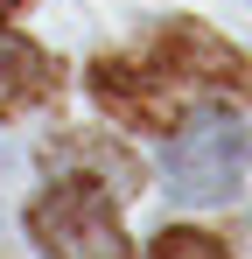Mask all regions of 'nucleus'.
<instances>
[{
    "instance_id": "nucleus-1",
    "label": "nucleus",
    "mask_w": 252,
    "mask_h": 259,
    "mask_svg": "<svg viewBox=\"0 0 252 259\" xmlns=\"http://www.w3.org/2000/svg\"><path fill=\"white\" fill-rule=\"evenodd\" d=\"M168 196L175 203H231L238 175H245V119L224 112H189L182 126L168 133Z\"/></svg>"
},
{
    "instance_id": "nucleus-2",
    "label": "nucleus",
    "mask_w": 252,
    "mask_h": 259,
    "mask_svg": "<svg viewBox=\"0 0 252 259\" xmlns=\"http://www.w3.org/2000/svg\"><path fill=\"white\" fill-rule=\"evenodd\" d=\"M28 238L42 245V259H133L112 196L84 189V182H49L28 203Z\"/></svg>"
},
{
    "instance_id": "nucleus-3",
    "label": "nucleus",
    "mask_w": 252,
    "mask_h": 259,
    "mask_svg": "<svg viewBox=\"0 0 252 259\" xmlns=\"http://www.w3.org/2000/svg\"><path fill=\"white\" fill-rule=\"evenodd\" d=\"M133 56L154 77H168L182 98H203V91H217L224 105L245 98V56L224 42L217 28H203V21H161V28H147V42Z\"/></svg>"
},
{
    "instance_id": "nucleus-4",
    "label": "nucleus",
    "mask_w": 252,
    "mask_h": 259,
    "mask_svg": "<svg viewBox=\"0 0 252 259\" xmlns=\"http://www.w3.org/2000/svg\"><path fill=\"white\" fill-rule=\"evenodd\" d=\"M84 84H91V98L105 105V119H119V126L175 133L182 119H189V98L168 84V77H154L140 56H91Z\"/></svg>"
},
{
    "instance_id": "nucleus-5",
    "label": "nucleus",
    "mask_w": 252,
    "mask_h": 259,
    "mask_svg": "<svg viewBox=\"0 0 252 259\" xmlns=\"http://www.w3.org/2000/svg\"><path fill=\"white\" fill-rule=\"evenodd\" d=\"M42 168L56 175V182H84V168H105V196H126V189H140V161L112 147V140H98V133H56L49 147H42Z\"/></svg>"
},
{
    "instance_id": "nucleus-6",
    "label": "nucleus",
    "mask_w": 252,
    "mask_h": 259,
    "mask_svg": "<svg viewBox=\"0 0 252 259\" xmlns=\"http://www.w3.org/2000/svg\"><path fill=\"white\" fill-rule=\"evenodd\" d=\"M56 91H63V70H56L49 49L0 35V119H21L35 105H56Z\"/></svg>"
},
{
    "instance_id": "nucleus-7",
    "label": "nucleus",
    "mask_w": 252,
    "mask_h": 259,
    "mask_svg": "<svg viewBox=\"0 0 252 259\" xmlns=\"http://www.w3.org/2000/svg\"><path fill=\"white\" fill-rule=\"evenodd\" d=\"M147 259H231V245H224L217 231H189V224H175V231H161V238L147 245Z\"/></svg>"
},
{
    "instance_id": "nucleus-8",
    "label": "nucleus",
    "mask_w": 252,
    "mask_h": 259,
    "mask_svg": "<svg viewBox=\"0 0 252 259\" xmlns=\"http://www.w3.org/2000/svg\"><path fill=\"white\" fill-rule=\"evenodd\" d=\"M21 7H28V0H0V28H7V21H14Z\"/></svg>"
}]
</instances>
